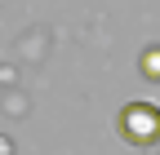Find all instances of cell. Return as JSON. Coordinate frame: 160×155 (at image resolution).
Instances as JSON below:
<instances>
[{
    "mask_svg": "<svg viewBox=\"0 0 160 155\" xmlns=\"http://www.w3.org/2000/svg\"><path fill=\"white\" fill-rule=\"evenodd\" d=\"M120 133H125L133 146L160 142V111L151 102H129L125 111H120Z\"/></svg>",
    "mask_w": 160,
    "mask_h": 155,
    "instance_id": "obj_1",
    "label": "cell"
},
{
    "mask_svg": "<svg viewBox=\"0 0 160 155\" xmlns=\"http://www.w3.org/2000/svg\"><path fill=\"white\" fill-rule=\"evenodd\" d=\"M142 71L151 75V80L160 75V49H147V62H142Z\"/></svg>",
    "mask_w": 160,
    "mask_h": 155,
    "instance_id": "obj_2",
    "label": "cell"
}]
</instances>
